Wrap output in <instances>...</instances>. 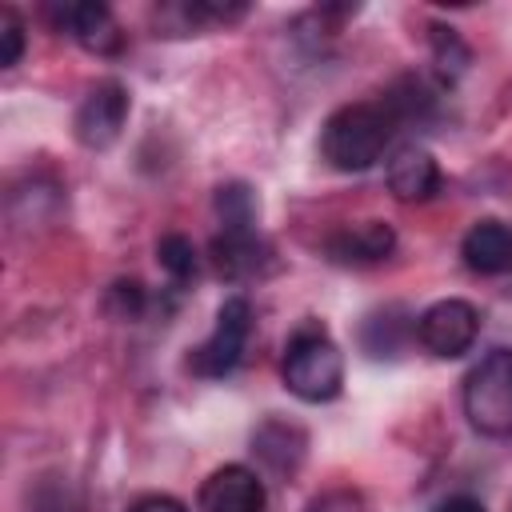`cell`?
<instances>
[{"label": "cell", "mask_w": 512, "mask_h": 512, "mask_svg": "<svg viewBox=\"0 0 512 512\" xmlns=\"http://www.w3.org/2000/svg\"><path fill=\"white\" fill-rule=\"evenodd\" d=\"M396 132H400V120L384 104V96L340 104L320 128V156L336 172H368L384 156Z\"/></svg>", "instance_id": "cell-1"}, {"label": "cell", "mask_w": 512, "mask_h": 512, "mask_svg": "<svg viewBox=\"0 0 512 512\" xmlns=\"http://www.w3.org/2000/svg\"><path fill=\"white\" fill-rule=\"evenodd\" d=\"M284 388L304 404H328L344 388V352L328 336L320 320H304L292 328L280 360Z\"/></svg>", "instance_id": "cell-2"}, {"label": "cell", "mask_w": 512, "mask_h": 512, "mask_svg": "<svg viewBox=\"0 0 512 512\" xmlns=\"http://www.w3.org/2000/svg\"><path fill=\"white\" fill-rule=\"evenodd\" d=\"M460 404L480 436H512V348H492L488 356H480V364L464 376Z\"/></svg>", "instance_id": "cell-3"}, {"label": "cell", "mask_w": 512, "mask_h": 512, "mask_svg": "<svg viewBox=\"0 0 512 512\" xmlns=\"http://www.w3.org/2000/svg\"><path fill=\"white\" fill-rule=\"evenodd\" d=\"M248 336H252V304L244 296H228L216 308V324H212L208 340L192 348L188 368L204 380L228 376L232 368H240V360L248 352Z\"/></svg>", "instance_id": "cell-4"}, {"label": "cell", "mask_w": 512, "mask_h": 512, "mask_svg": "<svg viewBox=\"0 0 512 512\" xmlns=\"http://www.w3.org/2000/svg\"><path fill=\"white\" fill-rule=\"evenodd\" d=\"M480 336V308L472 300L448 296L428 304L416 316V340L424 352H432L436 360H456L464 356Z\"/></svg>", "instance_id": "cell-5"}, {"label": "cell", "mask_w": 512, "mask_h": 512, "mask_svg": "<svg viewBox=\"0 0 512 512\" xmlns=\"http://www.w3.org/2000/svg\"><path fill=\"white\" fill-rule=\"evenodd\" d=\"M128 88L120 80H96L84 100L76 104V116H72V132L84 148L100 152V148H112L128 124Z\"/></svg>", "instance_id": "cell-6"}, {"label": "cell", "mask_w": 512, "mask_h": 512, "mask_svg": "<svg viewBox=\"0 0 512 512\" xmlns=\"http://www.w3.org/2000/svg\"><path fill=\"white\" fill-rule=\"evenodd\" d=\"M56 24L60 32H68L84 52L92 56H116L124 48V32L120 20L112 16L108 4L100 0H80V4H64L56 8Z\"/></svg>", "instance_id": "cell-7"}, {"label": "cell", "mask_w": 512, "mask_h": 512, "mask_svg": "<svg viewBox=\"0 0 512 512\" xmlns=\"http://www.w3.org/2000/svg\"><path fill=\"white\" fill-rule=\"evenodd\" d=\"M200 512H268L264 480L244 464H224L204 480Z\"/></svg>", "instance_id": "cell-8"}, {"label": "cell", "mask_w": 512, "mask_h": 512, "mask_svg": "<svg viewBox=\"0 0 512 512\" xmlns=\"http://www.w3.org/2000/svg\"><path fill=\"white\" fill-rule=\"evenodd\" d=\"M388 192L404 204L432 200L440 192V164L420 144H400L388 160Z\"/></svg>", "instance_id": "cell-9"}, {"label": "cell", "mask_w": 512, "mask_h": 512, "mask_svg": "<svg viewBox=\"0 0 512 512\" xmlns=\"http://www.w3.org/2000/svg\"><path fill=\"white\" fill-rule=\"evenodd\" d=\"M252 452H256V460H260L272 476L288 480V476L304 464L308 432H304L300 424H292V420L272 416V420H264V424L252 432Z\"/></svg>", "instance_id": "cell-10"}, {"label": "cell", "mask_w": 512, "mask_h": 512, "mask_svg": "<svg viewBox=\"0 0 512 512\" xmlns=\"http://www.w3.org/2000/svg\"><path fill=\"white\" fill-rule=\"evenodd\" d=\"M396 252V228L388 220H360L352 228H340L332 240H328V256L336 264H380Z\"/></svg>", "instance_id": "cell-11"}, {"label": "cell", "mask_w": 512, "mask_h": 512, "mask_svg": "<svg viewBox=\"0 0 512 512\" xmlns=\"http://www.w3.org/2000/svg\"><path fill=\"white\" fill-rule=\"evenodd\" d=\"M460 256L476 276L512 272V228L504 220H476L460 240Z\"/></svg>", "instance_id": "cell-12"}, {"label": "cell", "mask_w": 512, "mask_h": 512, "mask_svg": "<svg viewBox=\"0 0 512 512\" xmlns=\"http://www.w3.org/2000/svg\"><path fill=\"white\" fill-rule=\"evenodd\" d=\"M412 336H416V316L404 304H384V308L368 312L360 324V348L372 360H396Z\"/></svg>", "instance_id": "cell-13"}, {"label": "cell", "mask_w": 512, "mask_h": 512, "mask_svg": "<svg viewBox=\"0 0 512 512\" xmlns=\"http://www.w3.org/2000/svg\"><path fill=\"white\" fill-rule=\"evenodd\" d=\"M248 12V4H220V0H168L156 8V28L164 36L204 32L212 24H232Z\"/></svg>", "instance_id": "cell-14"}, {"label": "cell", "mask_w": 512, "mask_h": 512, "mask_svg": "<svg viewBox=\"0 0 512 512\" xmlns=\"http://www.w3.org/2000/svg\"><path fill=\"white\" fill-rule=\"evenodd\" d=\"M212 260L216 272L228 280H248L264 268L268 260V244L260 240V232H216L212 240Z\"/></svg>", "instance_id": "cell-15"}, {"label": "cell", "mask_w": 512, "mask_h": 512, "mask_svg": "<svg viewBox=\"0 0 512 512\" xmlns=\"http://www.w3.org/2000/svg\"><path fill=\"white\" fill-rule=\"evenodd\" d=\"M384 104L396 112L400 128H404V124H424V120H432V112H436V104H440V88H436L428 76L408 72V76H400V80L388 88Z\"/></svg>", "instance_id": "cell-16"}, {"label": "cell", "mask_w": 512, "mask_h": 512, "mask_svg": "<svg viewBox=\"0 0 512 512\" xmlns=\"http://www.w3.org/2000/svg\"><path fill=\"white\" fill-rule=\"evenodd\" d=\"M428 52H432V68H436L440 84L460 80L468 72V64H472V48L448 24H428Z\"/></svg>", "instance_id": "cell-17"}, {"label": "cell", "mask_w": 512, "mask_h": 512, "mask_svg": "<svg viewBox=\"0 0 512 512\" xmlns=\"http://www.w3.org/2000/svg\"><path fill=\"white\" fill-rule=\"evenodd\" d=\"M216 216H220V232H256V192L244 180H228L216 188Z\"/></svg>", "instance_id": "cell-18"}, {"label": "cell", "mask_w": 512, "mask_h": 512, "mask_svg": "<svg viewBox=\"0 0 512 512\" xmlns=\"http://www.w3.org/2000/svg\"><path fill=\"white\" fill-rule=\"evenodd\" d=\"M156 260H160V268L168 272V280H172V284H192V280H196V272H200L196 244H192L188 236H180V232L160 236V244H156Z\"/></svg>", "instance_id": "cell-19"}, {"label": "cell", "mask_w": 512, "mask_h": 512, "mask_svg": "<svg viewBox=\"0 0 512 512\" xmlns=\"http://www.w3.org/2000/svg\"><path fill=\"white\" fill-rule=\"evenodd\" d=\"M104 304H108V312L120 316V320H140L144 308H148V288H144L140 280H116V284L108 288Z\"/></svg>", "instance_id": "cell-20"}, {"label": "cell", "mask_w": 512, "mask_h": 512, "mask_svg": "<svg viewBox=\"0 0 512 512\" xmlns=\"http://www.w3.org/2000/svg\"><path fill=\"white\" fill-rule=\"evenodd\" d=\"M24 56V20L4 8L0 12V68H16Z\"/></svg>", "instance_id": "cell-21"}, {"label": "cell", "mask_w": 512, "mask_h": 512, "mask_svg": "<svg viewBox=\"0 0 512 512\" xmlns=\"http://www.w3.org/2000/svg\"><path fill=\"white\" fill-rule=\"evenodd\" d=\"M308 512H368L364 496L360 492H348V488H336V492H324L308 504Z\"/></svg>", "instance_id": "cell-22"}, {"label": "cell", "mask_w": 512, "mask_h": 512, "mask_svg": "<svg viewBox=\"0 0 512 512\" xmlns=\"http://www.w3.org/2000/svg\"><path fill=\"white\" fill-rule=\"evenodd\" d=\"M128 512H188V504H180L176 496H164V492H152V496H140Z\"/></svg>", "instance_id": "cell-23"}, {"label": "cell", "mask_w": 512, "mask_h": 512, "mask_svg": "<svg viewBox=\"0 0 512 512\" xmlns=\"http://www.w3.org/2000/svg\"><path fill=\"white\" fill-rule=\"evenodd\" d=\"M432 512H484V504L476 496H468V492H456V496H444Z\"/></svg>", "instance_id": "cell-24"}]
</instances>
